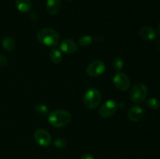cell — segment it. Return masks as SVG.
<instances>
[{
	"instance_id": "cell-14",
	"label": "cell",
	"mask_w": 160,
	"mask_h": 159,
	"mask_svg": "<svg viewBox=\"0 0 160 159\" xmlns=\"http://www.w3.org/2000/svg\"><path fill=\"white\" fill-rule=\"evenodd\" d=\"M49 58L50 60L52 61V62L55 64H59L62 62V52L59 49L56 48H52L51 51L49 53Z\"/></svg>"
},
{
	"instance_id": "cell-17",
	"label": "cell",
	"mask_w": 160,
	"mask_h": 159,
	"mask_svg": "<svg viewBox=\"0 0 160 159\" xmlns=\"http://www.w3.org/2000/svg\"><path fill=\"white\" fill-rule=\"evenodd\" d=\"M147 107L152 110H157L160 108V101L156 98H151L146 101Z\"/></svg>"
},
{
	"instance_id": "cell-9",
	"label": "cell",
	"mask_w": 160,
	"mask_h": 159,
	"mask_svg": "<svg viewBox=\"0 0 160 159\" xmlns=\"http://www.w3.org/2000/svg\"><path fill=\"white\" fill-rule=\"evenodd\" d=\"M59 48H60V51L66 54H73L78 51V45L74 41L71 39H65L62 41Z\"/></svg>"
},
{
	"instance_id": "cell-15",
	"label": "cell",
	"mask_w": 160,
	"mask_h": 159,
	"mask_svg": "<svg viewBox=\"0 0 160 159\" xmlns=\"http://www.w3.org/2000/svg\"><path fill=\"white\" fill-rule=\"evenodd\" d=\"M2 45L6 51H13L16 47V42L13 38L10 37H6L2 39Z\"/></svg>"
},
{
	"instance_id": "cell-7",
	"label": "cell",
	"mask_w": 160,
	"mask_h": 159,
	"mask_svg": "<svg viewBox=\"0 0 160 159\" xmlns=\"http://www.w3.org/2000/svg\"><path fill=\"white\" fill-rule=\"evenodd\" d=\"M113 84L118 90L127 91L130 88L131 81L128 75L123 73H118L114 76Z\"/></svg>"
},
{
	"instance_id": "cell-24",
	"label": "cell",
	"mask_w": 160,
	"mask_h": 159,
	"mask_svg": "<svg viewBox=\"0 0 160 159\" xmlns=\"http://www.w3.org/2000/svg\"><path fill=\"white\" fill-rule=\"evenodd\" d=\"M156 48H157L159 51H160V40H159L157 42H156Z\"/></svg>"
},
{
	"instance_id": "cell-4",
	"label": "cell",
	"mask_w": 160,
	"mask_h": 159,
	"mask_svg": "<svg viewBox=\"0 0 160 159\" xmlns=\"http://www.w3.org/2000/svg\"><path fill=\"white\" fill-rule=\"evenodd\" d=\"M148 95V87L145 84H135L130 91V98L134 103H142L145 100Z\"/></svg>"
},
{
	"instance_id": "cell-11",
	"label": "cell",
	"mask_w": 160,
	"mask_h": 159,
	"mask_svg": "<svg viewBox=\"0 0 160 159\" xmlns=\"http://www.w3.org/2000/svg\"><path fill=\"white\" fill-rule=\"evenodd\" d=\"M139 35L143 40L150 41L156 37V32L154 28L150 26H143L139 31Z\"/></svg>"
},
{
	"instance_id": "cell-21",
	"label": "cell",
	"mask_w": 160,
	"mask_h": 159,
	"mask_svg": "<svg viewBox=\"0 0 160 159\" xmlns=\"http://www.w3.org/2000/svg\"><path fill=\"white\" fill-rule=\"evenodd\" d=\"M30 19H31V20H32L33 22H35L37 21L38 20V13L36 12H30Z\"/></svg>"
},
{
	"instance_id": "cell-8",
	"label": "cell",
	"mask_w": 160,
	"mask_h": 159,
	"mask_svg": "<svg viewBox=\"0 0 160 159\" xmlns=\"http://www.w3.org/2000/svg\"><path fill=\"white\" fill-rule=\"evenodd\" d=\"M34 140L42 147H48L52 143V137L49 132L44 129H38L34 132Z\"/></svg>"
},
{
	"instance_id": "cell-26",
	"label": "cell",
	"mask_w": 160,
	"mask_h": 159,
	"mask_svg": "<svg viewBox=\"0 0 160 159\" xmlns=\"http://www.w3.org/2000/svg\"><path fill=\"white\" fill-rule=\"evenodd\" d=\"M67 1H69V2H71V1H73V0H67Z\"/></svg>"
},
{
	"instance_id": "cell-19",
	"label": "cell",
	"mask_w": 160,
	"mask_h": 159,
	"mask_svg": "<svg viewBox=\"0 0 160 159\" xmlns=\"http://www.w3.org/2000/svg\"><path fill=\"white\" fill-rule=\"evenodd\" d=\"M92 41H93V38H92L90 35H84L79 39L78 44H79L81 47H86L88 46L89 45H91Z\"/></svg>"
},
{
	"instance_id": "cell-5",
	"label": "cell",
	"mask_w": 160,
	"mask_h": 159,
	"mask_svg": "<svg viewBox=\"0 0 160 159\" xmlns=\"http://www.w3.org/2000/svg\"><path fill=\"white\" fill-rule=\"evenodd\" d=\"M105 71H106V65L101 60L93 61L86 68V73L92 77L101 76Z\"/></svg>"
},
{
	"instance_id": "cell-16",
	"label": "cell",
	"mask_w": 160,
	"mask_h": 159,
	"mask_svg": "<svg viewBox=\"0 0 160 159\" xmlns=\"http://www.w3.org/2000/svg\"><path fill=\"white\" fill-rule=\"evenodd\" d=\"M36 114L39 116H45L48 114V108L46 105L43 104H38L34 108Z\"/></svg>"
},
{
	"instance_id": "cell-23",
	"label": "cell",
	"mask_w": 160,
	"mask_h": 159,
	"mask_svg": "<svg viewBox=\"0 0 160 159\" xmlns=\"http://www.w3.org/2000/svg\"><path fill=\"white\" fill-rule=\"evenodd\" d=\"M80 159H95L93 156L91 154H84V155H82Z\"/></svg>"
},
{
	"instance_id": "cell-3",
	"label": "cell",
	"mask_w": 160,
	"mask_h": 159,
	"mask_svg": "<svg viewBox=\"0 0 160 159\" xmlns=\"http://www.w3.org/2000/svg\"><path fill=\"white\" fill-rule=\"evenodd\" d=\"M84 104L89 109H95L100 104L102 101V95L98 90L90 88L84 93Z\"/></svg>"
},
{
	"instance_id": "cell-10",
	"label": "cell",
	"mask_w": 160,
	"mask_h": 159,
	"mask_svg": "<svg viewBox=\"0 0 160 159\" xmlns=\"http://www.w3.org/2000/svg\"><path fill=\"white\" fill-rule=\"evenodd\" d=\"M145 112L141 106L134 105L129 109L128 112V117L131 122H139L144 117Z\"/></svg>"
},
{
	"instance_id": "cell-6",
	"label": "cell",
	"mask_w": 160,
	"mask_h": 159,
	"mask_svg": "<svg viewBox=\"0 0 160 159\" xmlns=\"http://www.w3.org/2000/svg\"><path fill=\"white\" fill-rule=\"evenodd\" d=\"M119 104L112 100L106 101L99 109V115L102 118H107L112 116L118 109Z\"/></svg>"
},
{
	"instance_id": "cell-2",
	"label": "cell",
	"mask_w": 160,
	"mask_h": 159,
	"mask_svg": "<svg viewBox=\"0 0 160 159\" xmlns=\"http://www.w3.org/2000/svg\"><path fill=\"white\" fill-rule=\"evenodd\" d=\"M71 118L70 112L63 109L52 111L50 112L48 117L50 124L56 128L64 127L70 123Z\"/></svg>"
},
{
	"instance_id": "cell-1",
	"label": "cell",
	"mask_w": 160,
	"mask_h": 159,
	"mask_svg": "<svg viewBox=\"0 0 160 159\" xmlns=\"http://www.w3.org/2000/svg\"><path fill=\"white\" fill-rule=\"evenodd\" d=\"M38 41L42 45L55 48L59 43V35L56 30L50 27L42 28L37 34Z\"/></svg>"
},
{
	"instance_id": "cell-18",
	"label": "cell",
	"mask_w": 160,
	"mask_h": 159,
	"mask_svg": "<svg viewBox=\"0 0 160 159\" xmlns=\"http://www.w3.org/2000/svg\"><path fill=\"white\" fill-rule=\"evenodd\" d=\"M124 65V62L120 57L114 58L112 62V66L116 71H120Z\"/></svg>"
},
{
	"instance_id": "cell-20",
	"label": "cell",
	"mask_w": 160,
	"mask_h": 159,
	"mask_svg": "<svg viewBox=\"0 0 160 159\" xmlns=\"http://www.w3.org/2000/svg\"><path fill=\"white\" fill-rule=\"evenodd\" d=\"M54 146L59 149H64L67 147V142L63 138H57L54 140Z\"/></svg>"
},
{
	"instance_id": "cell-13",
	"label": "cell",
	"mask_w": 160,
	"mask_h": 159,
	"mask_svg": "<svg viewBox=\"0 0 160 159\" xmlns=\"http://www.w3.org/2000/svg\"><path fill=\"white\" fill-rule=\"evenodd\" d=\"M17 9L21 12H28L31 10L32 3L31 0H15Z\"/></svg>"
},
{
	"instance_id": "cell-12",
	"label": "cell",
	"mask_w": 160,
	"mask_h": 159,
	"mask_svg": "<svg viewBox=\"0 0 160 159\" xmlns=\"http://www.w3.org/2000/svg\"><path fill=\"white\" fill-rule=\"evenodd\" d=\"M45 9L50 15H56L61 9V2L59 0H47Z\"/></svg>"
},
{
	"instance_id": "cell-22",
	"label": "cell",
	"mask_w": 160,
	"mask_h": 159,
	"mask_svg": "<svg viewBox=\"0 0 160 159\" xmlns=\"http://www.w3.org/2000/svg\"><path fill=\"white\" fill-rule=\"evenodd\" d=\"M7 59H6L5 56L0 55V65H1V66H4V65H6V64H7Z\"/></svg>"
},
{
	"instance_id": "cell-25",
	"label": "cell",
	"mask_w": 160,
	"mask_h": 159,
	"mask_svg": "<svg viewBox=\"0 0 160 159\" xmlns=\"http://www.w3.org/2000/svg\"><path fill=\"white\" fill-rule=\"evenodd\" d=\"M158 31H159V34H160V23H159V26H158Z\"/></svg>"
}]
</instances>
